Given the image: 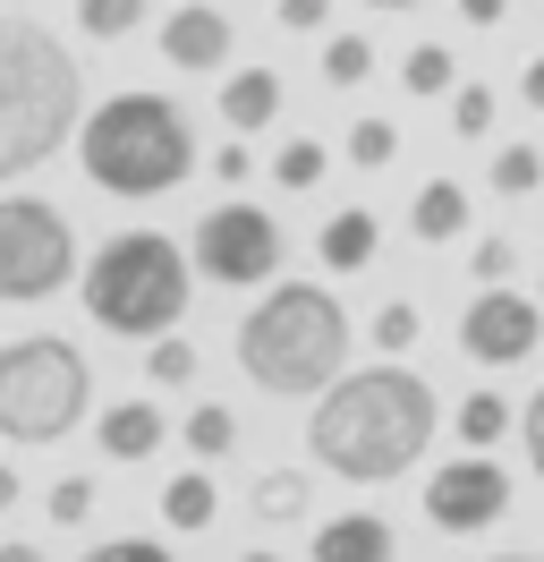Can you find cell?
<instances>
[{"label":"cell","instance_id":"obj_1","mask_svg":"<svg viewBox=\"0 0 544 562\" xmlns=\"http://www.w3.org/2000/svg\"><path fill=\"white\" fill-rule=\"evenodd\" d=\"M434 418L442 409H434L426 375H408V367H358V375H340L315 401L306 452H315V469H332L349 486H392V477H408L426 460Z\"/></svg>","mask_w":544,"mask_h":562},{"label":"cell","instance_id":"obj_2","mask_svg":"<svg viewBox=\"0 0 544 562\" xmlns=\"http://www.w3.org/2000/svg\"><path fill=\"white\" fill-rule=\"evenodd\" d=\"M349 307L324 281H272L238 324V367L272 401H324L349 375Z\"/></svg>","mask_w":544,"mask_h":562},{"label":"cell","instance_id":"obj_3","mask_svg":"<svg viewBox=\"0 0 544 562\" xmlns=\"http://www.w3.org/2000/svg\"><path fill=\"white\" fill-rule=\"evenodd\" d=\"M86 128V77L68 43L34 18H0V188L43 171Z\"/></svg>","mask_w":544,"mask_h":562},{"label":"cell","instance_id":"obj_4","mask_svg":"<svg viewBox=\"0 0 544 562\" xmlns=\"http://www.w3.org/2000/svg\"><path fill=\"white\" fill-rule=\"evenodd\" d=\"M77 162H86V179H94L102 196L145 205V196H170L204 154H196V120L170 103V94H111L77 128Z\"/></svg>","mask_w":544,"mask_h":562},{"label":"cell","instance_id":"obj_5","mask_svg":"<svg viewBox=\"0 0 544 562\" xmlns=\"http://www.w3.org/2000/svg\"><path fill=\"white\" fill-rule=\"evenodd\" d=\"M77 290H86V316H94L102 333L162 341V333H179L188 299H196V256L170 247L162 231H120V239H102V256L77 273Z\"/></svg>","mask_w":544,"mask_h":562},{"label":"cell","instance_id":"obj_6","mask_svg":"<svg viewBox=\"0 0 544 562\" xmlns=\"http://www.w3.org/2000/svg\"><path fill=\"white\" fill-rule=\"evenodd\" d=\"M94 375L86 350L60 333H26V341H0V443H68L86 426Z\"/></svg>","mask_w":544,"mask_h":562},{"label":"cell","instance_id":"obj_7","mask_svg":"<svg viewBox=\"0 0 544 562\" xmlns=\"http://www.w3.org/2000/svg\"><path fill=\"white\" fill-rule=\"evenodd\" d=\"M77 273L86 265H77L68 213L43 205V196H0V299L34 307V299H60Z\"/></svg>","mask_w":544,"mask_h":562},{"label":"cell","instance_id":"obj_8","mask_svg":"<svg viewBox=\"0 0 544 562\" xmlns=\"http://www.w3.org/2000/svg\"><path fill=\"white\" fill-rule=\"evenodd\" d=\"M188 256H196L204 281H222V290H256V281L281 273V222H272L264 205L230 196V205H213V213L196 222Z\"/></svg>","mask_w":544,"mask_h":562},{"label":"cell","instance_id":"obj_9","mask_svg":"<svg viewBox=\"0 0 544 562\" xmlns=\"http://www.w3.org/2000/svg\"><path fill=\"white\" fill-rule=\"evenodd\" d=\"M510 512V469L502 460H442L434 477H426V520H434V537H476V528H494Z\"/></svg>","mask_w":544,"mask_h":562},{"label":"cell","instance_id":"obj_10","mask_svg":"<svg viewBox=\"0 0 544 562\" xmlns=\"http://www.w3.org/2000/svg\"><path fill=\"white\" fill-rule=\"evenodd\" d=\"M544 341V299H519V290H476L468 316H460V350L476 367H519V358H536Z\"/></svg>","mask_w":544,"mask_h":562},{"label":"cell","instance_id":"obj_11","mask_svg":"<svg viewBox=\"0 0 544 562\" xmlns=\"http://www.w3.org/2000/svg\"><path fill=\"white\" fill-rule=\"evenodd\" d=\"M162 60L188 77H213L230 60V18L213 9V0H188V9H170L162 18Z\"/></svg>","mask_w":544,"mask_h":562},{"label":"cell","instance_id":"obj_12","mask_svg":"<svg viewBox=\"0 0 544 562\" xmlns=\"http://www.w3.org/2000/svg\"><path fill=\"white\" fill-rule=\"evenodd\" d=\"M315 562H400V537L383 512H332L315 528Z\"/></svg>","mask_w":544,"mask_h":562},{"label":"cell","instance_id":"obj_13","mask_svg":"<svg viewBox=\"0 0 544 562\" xmlns=\"http://www.w3.org/2000/svg\"><path fill=\"white\" fill-rule=\"evenodd\" d=\"M162 435H170V418L154 409V401H120V409H102V460H120V469H136V460H154L162 452Z\"/></svg>","mask_w":544,"mask_h":562},{"label":"cell","instance_id":"obj_14","mask_svg":"<svg viewBox=\"0 0 544 562\" xmlns=\"http://www.w3.org/2000/svg\"><path fill=\"white\" fill-rule=\"evenodd\" d=\"M468 188H460V179H426V188H417V205H408V231H417V239L426 247H451V239H468Z\"/></svg>","mask_w":544,"mask_h":562},{"label":"cell","instance_id":"obj_15","mask_svg":"<svg viewBox=\"0 0 544 562\" xmlns=\"http://www.w3.org/2000/svg\"><path fill=\"white\" fill-rule=\"evenodd\" d=\"M222 120H230V137H256V128H272V120H281V77H272V69H238V77H222Z\"/></svg>","mask_w":544,"mask_h":562},{"label":"cell","instance_id":"obj_16","mask_svg":"<svg viewBox=\"0 0 544 562\" xmlns=\"http://www.w3.org/2000/svg\"><path fill=\"white\" fill-rule=\"evenodd\" d=\"M324 265H332V273H358V265H374V247H383V222H374L366 205H340L332 222H324Z\"/></svg>","mask_w":544,"mask_h":562},{"label":"cell","instance_id":"obj_17","mask_svg":"<svg viewBox=\"0 0 544 562\" xmlns=\"http://www.w3.org/2000/svg\"><path fill=\"white\" fill-rule=\"evenodd\" d=\"M154 503H162V520L179 528V537H204V528H213V512H222V494H213V477H204V469L170 477V486L154 494Z\"/></svg>","mask_w":544,"mask_h":562},{"label":"cell","instance_id":"obj_18","mask_svg":"<svg viewBox=\"0 0 544 562\" xmlns=\"http://www.w3.org/2000/svg\"><path fill=\"white\" fill-rule=\"evenodd\" d=\"M502 435H510V401L502 392H468V401H460V443H468V452H494Z\"/></svg>","mask_w":544,"mask_h":562},{"label":"cell","instance_id":"obj_19","mask_svg":"<svg viewBox=\"0 0 544 562\" xmlns=\"http://www.w3.org/2000/svg\"><path fill=\"white\" fill-rule=\"evenodd\" d=\"M145 384H162V392H188V384H196V341H179V333L145 341Z\"/></svg>","mask_w":544,"mask_h":562},{"label":"cell","instance_id":"obj_20","mask_svg":"<svg viewBox=\"0 0 544 562\" xmlns=\"http://www.w3.org/2000/svg\"><path fill=\"white\" fill-rule=\"evenodd\" d=\"M179 443H188L196 460H222V452L238 443V418L222 409V401H204V409H188V426H179Z\"/></svg>","mask_w":544,"mask_h":562},{"label":"cell","instance_id":"obj_21","mask_svg":"<svg viewBox=\"0 0 544 562\" xmlns=\"http://www.w3.org/2000/svg\"><path fill=\"white\" fill-rule=\"evenodd\" d=\"M400 86L408 94H451V86H460V60H451L442 43H417V52L400 60Z\"/></svg>","mask_w":544,"mask_h":562},{"label":"cell","instance_id":"obj_22","mask_svg":"<svg viewBox=\"0 0 544 562\" xmlns=\"http://www.w3.org/2000/svg\"><path fill=\"white\" fill-rule=\"evenodd\" d=\"M324 171H332V154H324L315 137H290L281 154H272V179H281V188H298V196H306V188H324Z\"/></svg>","mask_w":544,"mask_h":562},{"label":"cell","instance_id":"obj_23","mask_svg":"<svg viewBox=\"0 0 544 562\" xmlns=\"http://www.w3.org/2000/svg\"><path fill=\"white\" fill-rule=\"evenodd\" d=\"M485 179H494V196H536V188H544V154H536V145H502Z\"/></svg>","mask_w":544,"mask_h":562},{"label":"cell","instance_id":"obj_24","mask_svg":"<svg viewBox=\"0 0 544 562\" xmlns=\"http://www.w3.org/2000/svg\"><path fill=\"white\" fill-rule=\"evenodd\" d=\"M306 512V469H264L256 477V520H298Z\"/></svg>","mask_w":544,"mask_h":562},{"label":"cell","instance_id":"obj_25","mask_svg":"<svg viewBox=\"0 0 544 562\" xmlns=\"http://www.w3.org/2000/svg\"><path fill=\"white\" fill-rule=\"evenodd\" d=\"M77 26H86L94 43H120V35L145 26V0H77Z\"/></svg>","mask_w":544,"mask_h":562},{"label":"cell","instance_id":"obj_26","mask_svg":"<svg viewBox=\"0 0 544 562\" xmlns=\"http://www.w3.org/2000/svg\"><path fill=\"white\" fill-rule=\"evenodd\" d=\"M349 162H358V171H392V162H400V128H392V120H358V128H349Z\"/></svg>","mask_w":544,"mask_h":562},{"label":"cell","instance_id":"obj_27","mask_svg":"<svg viewBox=\"0 0 544 562\" xmlns=\"http://www.w3.org/2000/svg\"><path fill=\"white\" fill-rule=\"evenodd\" d=\"M324 77H332V86H366L374 77V43L366 35H332L324 43Z\"/></svg>","mask_w":544,"mask_h":562},{"label":"cell","instance_id":"obj_28","mask_svg":"<svg viewBox=\"0 0 544 562\" xmlns=\"http://www.w3.org/2000/svg\"><path fill=\"white\" fill-rule=\"evenodd\" d=\"M408 341H417V307H408V299H383V307H374V350L400 358Z\"/></svg>","mask_w":544,"mask_h":562},{"label":"cell","instance_id":"obj_29","mask_svg":"<svg viewBox=\"0 0 544 562\" xmlns=\"http://www.w3.org/2000/svg\"><path fill=\"white\" fill-rule=\"evenodd\" d=\"M43 512H52L60 528H86L94 520V477H60V486L43 494Z\"/></svg>","mask_w":544,"mask_h":562},{"label":"cell","instance_id":"obj_30","mask_svg":"<svg viewBox=\"0 0 544 562\" xmlns=\"http://www.w3.org/2000/svg\"><path fill=\"white\" fill-rule=\"evenodd\" d=\"M451 128H460V137H485V128H494V86H451Z\"/></svg>","mask_w":544,"mask_h":562},{"label":"cell","instance_id":"obj_31","mask_svg":"<svg viewBox=\"0 0 544 562\" xmlns=\"http://www.w3.org/2000/svg\"><path fill=\"white\" fill-rule=\"evenodd\" d=\"M468 273L485 281V290H502V281L519 273V247H510V239H476V256H468Z\"/></svg>","mask_w":544,"mask_h":562},{"label":"cell","instance_id":"obj_32","mask_svg":"<svg viewBox=\"0 0 544 562\" xmlns=\"http://www.w3.org/2000/svg\"><path fill=\"white\" fill-rule=\"evenodd\" d=\"M86 562H179V554L154 537H102V546H86Z\"/></svg>","mask_w":544,"mask_h":562},{"label":"cell","instance_id":"obj_33","mask_svg":"<svg viewBox=\"0 0 544 562\" xmlns=\"http://www.w3.org/2000/svg\"><path fill=\"white\" fill-rule=\"evenodd\" d=\"M519 443H528V469L544 477V384L528 392V409H519Z\"/></svg>","mask_w":544,"mask_h":562},{"label":"cell","instance_id":"obj_34","mask_svg":"<svg viewBox=\"0 0 544 562\" xmlns=\"http://www.w3.org/2000/svg\"><path fill=\"white\" fill-rule=\"evenodd\" d=\"M281 26L290 35H324L332 26V0H281Z\"/></svg>","mask_w":544,"mask_h":562},{"label":"cell","instance_id":"obj_35","mask_svg":"<svg viewBox=\"0 0 544 562\" xmlns=\"http://www.w3.org/2000/svg\"><path fill=\"white\" fill-rule=\"evenodd\" d=\"M247 171H256V154H247V137H230L222 154H213V179H222V188H238Z\"/></svg>","mask_w":544,"mask_h":562},{"label":"cell","instance_id":"obj_36","mask_svg":"<svg viewBox=\"0 0 544 562\" xmlns=\"http://www.w3.org/2000/svg\"><path fill=\"white\" fill-rule=\"evenodd\" d=\"M519 103H528V111H544V52L528 60V69H519Z\"/></svg>","mask_w":544,"mask_h":562},{"label":"cell","instance_id":"obj_37","mask_svg":"<svg viewBox=\"0 0 544 562\" xmlns=\"http://www.w3.org/2000/svg\"><path fill=\"white\" fill-rule=\"evenodd\" d=\"M502 9H510V0H460V18H468V26H502Z\"/></svg>","mask_w":544,"mask_h":562},{"label":"cell","instance_id":"obj_38","mask_svg":"<svg viewBox=\"0 0 544 562\" xmlns=\"http://www.w3.org/2000/svg\"><path fill=\"white\" fill-rule=\"evenodd\" d=\"M26 503V486H18V469H0V512H18Z\"/></svg>","mask_w":544,"mask_h":562},{"label":"cell","instance_id":"obj_39","mask_svg":"<svg viewBox=\"0 0 544 562\" xmlns=\"http://www.w3.org/2000/svg\"><path fill=\"white\" fill-rule=\"evenodd\" d=\"M0 562H43V546H26V537H9V546H0Z\"/></svg>","mask_w":544,"mask_h":562},{"label":"cell","instance_id":"obj_40","mask_svg":"<svg viewBox=\"0 0 544 562\" xmlns=\"http://www.w3.org/2000/svg\"><path fill=\"white\" fill-rule=\"evenodd\" d=\"M358 9H374V18H400V9H426V0H358Z\"/></svg>","mask_w":544,"mask_h":562},{"label":"cell","instance_id":"obj_41","mask_svg":"<svg viewBox=\"0 0 544 562\" xmlns=\"http://www.w3.org/2000/svg\"><path fill=\"white\" fill-rule=\"evenodd\" d=\"M485 562H536V554H485Z\"/></svg>","mask_w":544,"mask_h":562},{"label":"cell","instance_id":"obj_42","mask_svg":"<svg viewBox=\"0 0 544 562\" xmlns=\"http://www.w3.org/2000/svg\"><path fill=\"white\" fill-rule=\"evenodd\" d=\"M238 562H281V554H238Z\"/></svg>","mask_w":544,"mask_h":562},{"label":"cell","instance_id":"obj_43","mask_svg":"<svg viewBox=\"0 0 544 562\" xmlns=\"http://www.w3.org/2000/svg\"><path fill=\"white\" fill-rule=\"evenodd\" d=\"M536 299H544V290H536Z\"/></svg>","mask_w":544,"mask_h":562}]
</instances>
